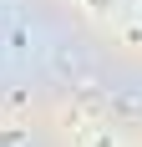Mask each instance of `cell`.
<instances>
[{
    "label": "cell",
    "instance_id": "6da1fadb",
    "mask_svg": "<svg viewBox=\"0 0 142 147\" xmlns=\"http://www.w3.org/2000/svg\"><path fill=\"white\" fill-rule=\"evenodd\" d=\"M97 147H112V142H107V137H101V142H97Z\"/></svg>",
    "mask_w": 142,
    "mask_h": 147
}]
</instances>
